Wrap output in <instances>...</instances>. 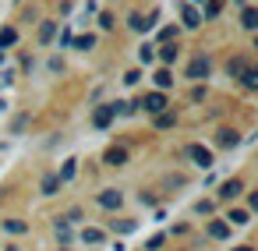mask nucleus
I'll return each instance as SVG.
<instances>
[{
    "label": "nucleus",
    "instance_id": "nucleus-1",
    "mask_svg": "<svg viewBox=\"0 0 258 251\" xmlns=\"http://www.w3.org/2000/svg\"><path fill=\"white\" fill-rule=\"evenodd\" d=\"M187 159L195 163V166H202V170H209L216 159H212V149H205V145H187Z\"/></svg>",
    "mask_w": 258,
    "mask_h": 251
},
{
    "label": "nucleus",
    "instance_id": "nucleus-2",
    "mask_svg": "<svg viewBox=\"0 0 258 251\" xmlns=\"http://www.w3.org/2000/svg\"><path fill=\"white\" fill-rule=\"evenodd\" d=\"M96 202H99L103 209H110V212H113V209H120V205H124V195H120L117 187H103V191L96 195Z\"/></svg>",
    "mask_w": 258,
    "mask_h": 251
},
{
    "label": "nucleus",
    "instance_id": "nucleus-3",
    "mask_svg": "<svg viewBox=\"0 0 258 251\" xmlns=\"http://www.w3.org/2000/svg\"><path fill=\"white\" fill-rule=\"evenodd\" d=\"M142 106H145V113H156V117H159V113H166V106H170V103H166V96H163V92H149V96L142 99Z\"/></svg>",
    "mask_w": 258,
    "mask_h": 251
},
{
    "label": "nucleus",
    "instance_id": "nucleus-4",
    "mask_svg": "<svg viewBox=\"0 0 258 251\" xmlns=\"http://www.w3.org/2000/svg\"><path fill=\"white\" fill-rule=\"evenodd\" d=\"M240 191H244V180H240V177H230V180H223V184H219V198H223V202L237 198Z\"/></svg>",
    "mask_w": 258,
    "mask_h": 251
},
{
    "label": "nucleus",
    "instance_id": "nucleus-5",
    "mask_svg": "<svg viewBox=\"0 0 258 251\" xmlns=\"http://www.w3.org/2000/svg\"><path fill=\"white\" fill-rule=\"evenodd\" d=\"M187 78H195V82L209 78V60H205V57H195V60L187 64Z\"/></svg>",
    "mask_w": 258,
    "mask_h": 251
},
{
    "label": "nucleus",
    "instance_id": "nucleus-6",
    "mask_svg": "<svg viewBox=\"0 0 258 251\" xmlns=\"http://www.w3.org/2000/svg\"><path fill=\"white\" fill-rule=\"evenodd\" d=\"M103 159H106V166H124V163H127V149H120V145H110V149L103 152Z\"/></svg>",
    "mask_w": 258,
    "mask_h": 251
},
{
    "label": "nucleus",
    "instance_id": "nucleus-7",
    "mask_svg": "<svg viewBox=\"0 0 258 251\" xmlns=\"http://www.w3.org/2000/svg\"><path fill=\"white\" fill-rule=\"evenodd\" d=\"M237 142H240V131H233V128H223V131L216 135V145H219V149H233Z\"/></svg>",
    "mask_w": 258,
    "mask_h": 251
},
{
    "label": "nucleus",
    "instance_id": "nucleus-8",
    "mask_svg": "<svg viewBox=\"0 0 258 251\" xmlns=\"http://www.w3.org/2000/svg\"><path fill=\"white\" fill-rule=\"evenodd\" d=\"M113 117H117V113H113V106H99V110L92 113V124H96V128H110V124H113Z\"/></svg>",
    "mask_w": 258,
    "mask_h": 251
},
{
    "label": "nucleus",
    "instance_id": "nucleus-9",
    "mask_svg": "<svg viewBox=\"0 0 258 251\" xmlns=\"http://www.w3.org/2000/svg\"><path fill=\"white\" fill-rule=\"evenodd\" d=\"M209 237H212V240H226V237H230V223H226V219H212V223H209Z\"/></svg>",
    "mask_w": 258,
    "mask_h": 251
},
{
    "label": "nucleus",
    "instance_id": "nucleus-10",
    "mask_svg": "<svg viewBox=\"0 0 258 251\" xmlns=\"http://www.w3.org/2000/svg\"><path fill=\"white\" fill-rule=\"evenodd\" d=\"M247 68H251V64H247L244 57H233V60H226V75H230V78H240Z\"/></svg>",
    "mask_w": 258,
    "mask_h": 251
},
{
    "label": "nucleus",
    "instance_id": "nucleus-11",
    "mask_svg": "<svg viewBox=\"0 0 258 251\" xmlns=\"http://www.w3.org/2000/svg\"><path fill=\"white\" fill-rule=\"evenodd\" d=\"M53 36H57V22H43V25H39V43H43V46H50V43H53Z\"/></svg>",
    "mask_w": 258,
    "mask_h": 251
},
{
    "label": "nucleus",
    "instance_id": "nucleus-12",
    "mask_svg": "<svg viewBox=\"0 0 258 251\" xmlns=\"http://www.w3.org/2000/svg\"><path fill=\"white\" fill-rule=\"evenodd\" d=\"M226 219H230V226H247V223H251V212H247V209H230Z\"/></svg>",
    "mask_w": 258,
    "mask_h": 251
},
{
    "label": "nucleus",
    "instance_id": "nucleus-13",
    "mask_svg": "<svg viewBox=\"0 0 258 251\" xmlns=\"http://www.w3.org/2000/svg\"><path fill=\"white\" fill-rule=\"evenodd\" d=\"M184 25H187V29H198V25H202V15H198V8L184 4Z\"/></svg>",
    "mask_w": 258,
    "mask_h": 251
},
{
    "label": "nucleus",
    "instance_id": "nucleus-14",
    "mask_svg": "<svg viewBox=\"0 0 258 251\" xmlns=\"http://www.w3.org/2000/svg\"><path fill=\"white\" fill-rule=\"evenodd\" d=\"M240 25H244L247 32H254V29H258V11H254V8H244V15H240Z\"/></svg>",
    "mask_w": 258,
    "mask_h": 251
},
{
    "label": "nucleus",
    "instance_id": "nucleus-15",
    "mask_svg": "<svg viewBox=\"0 0 258 251\" xmlns=\"http://www.w3.org/2000/svg\"><path fill=\"white\" fill-rule=\"evenodd\" d=\"M152 22H156V15H149V18L131 15V29H135V32H149V29H152Z\"/></svg>",
    "mask_w": 258,
    "mask_h": 251
},
{
    "label": "nucleus",
    "instance_id": "nucleus-16",
    "mask_svg": "<svg viewBox=\"0 0 258 251\" xmlns=\"http://www.w3.org/2000/svg\"><path fill=\"white\" fill-rule=\"evenodd\" d=\"M103 237H106V233L96 230V226H85V230H82V244H103Z\"/></svg>",
    "mask_w": 258,
    "mask_h": 251
},
{
    "label": "nucleus",
    "instance_id": "nucleus-17",
    "mask_svg": "<svg viewBox=\"0 0 258 251\" xmlns=\"http://www.w3.org/2000/svg\"><path fill=\"white\" fill-rule=\"evenodd\" d=\"M156 85H159V92L170 89V85H173V71H170V68H159V71H156Z\"/></svg>",
    "mask_w": 258,
    "mask_h": 251
},
{
    "label": "nucleus",
    "instance_id": "nucleus-18",
    "mask_svg": "<svg viewBox=\"0 0 258 251\" xmlns=\"http://www.w3.org/2000/svg\"><path fill=\"white\" fill-rule=\"evenodd\" d=\"M75 170H78V159H68V163H64V170L57 173V180H60V184H68V180L75 177Z\"/></svg>",
    "mask_w": 258,
    "mask_h": 251
},
{
    "label": "nucleus",
    "instance_id": "nucleus-19",
    "mask_svg": "<svg viewBox=\"0 0 258 251\" xmlns=\"http://www.w3.org/2000/svg\"><path fill=\"white\" fill-rule=\"evenodd\" d=\"M39 187H43V195H57V187H60V180H57V173H46Z\"/></svg>",
    "mask_w": 258,
    "mask_h": 251
},
{
    "label": "nucleus",
    "instance_id": "nucleus-20",
    "mask_svg": "<svg viewBox=\"0 0 258 251\" xmlns=\"http://www.w3.org/2000/svg\"><path fill=\"white\" fill-rule=\"evenodd\" d=\"M18 43V32L15 29H0V50H8V46H15Z\"/></svg>",
    "mask_w": 258,
    "mask_h": 251
},
{
    "label": "nucleus",
    "instance_id": "nucleus-21",
    "mask_svg": "<svg viewBox=\"0 0 258 251\" xmlns=\"http://www.w3.org/2000/svg\"><path fill=\"white\" fill-rule=\"evenodd\" d=\"M4 230H8V233H25L29 223H25V219H4Z\"/></svg>",
    "mask_w": 258,
    "mask_h": 251
},
{
    "label": "nucleus",
    "instance_id": "nucleus-22",
    "mask_svg": "<svg viewBox=\"0 0 258 251\" xmlns=\"http://www.w3.org/2000/svg\"><path fill=\"white\" fill-rule=\"evenodd\" d=\"M71 43H75V50H82V53H89V50L96 46V39H92V36H78V39H71Z\"/></svg>",
    "mask_w": 258,
    "mask_h": 251
},
{
    "label": "nucleus",
    "instance_id": "nucleus-23",
    "mask_svg": "<svg viewBox=\"0 0 258 251\" xmlns=\"http://www.w3.org/2000/svg\"><path fill=\"white\" fill-rule=\"evenodd\" d=\"M240 82H244V89H258V71H254V68H247V71L240 75Z\"/></svg>",
    "mask_w": 258,
    "mask_h": 251
},
{
    "label": "nucleus",
    "instance_id": "nucleus-24",
    "mask_svg": "<svg viewBox=\"0 0 258 251\" xmlns=\"http://www.w3.org/2000/svg\"><path fill=\"white\" fill-rule=\"evenodd\" d=\"M53 230H57V237H60V240H71V226H68V223H64L60 216L53 219Z\"/></svg>",
    "mask_w": 258,
    "mask_h": 251
},
{
    "label": "nucleus",
    "instance_id": "nucleus-25",
    "mask_svg": "<svg viewBox=\"0 0 258 251\" xmlns=\"http://www.w3.org/2000/svg\"><path fill=\"white\" fill-rule=\"evenodd\" d=\"M159 60H163V64H173V60H177V46H163V50H159Z\"/></svg>",
    "mask_w": 258,
    "mask_h": 251
},
{
    "label": "nucleus",
    "instance_id": "nucleus-26",
    "mask_svg": "<svg viewBox=\"0 0 258 251\" xmlns=\"http://www.w3.org/2000/svg\"><path fill=\"white\" fill-rule=\"evenodd\" d=\"M173 120H177L173 113H159V117H156V128H159V131H166V128H173Z\"/></svg>",
    "mask_w": 258,
    "mask_h": 251
},
{
    "label": "nucleus",
    "instance_id": "nucleus-27",
    "mask_svg": "<svg viewBox=\"0 0 258 251\" xmlns=\"http://www.w3.org/2000/svg\"><path fill=\"white\" fill-rule=\"evenodd\" d=\"M219 8H223V0H209V8H205V18H216V15H219Z\"/></svg>",
    "mask_w": 258,
    "mask_h": 251
},
{
    "label": "nucleus",
    "instance_id": "nucleus-28",
    "mask_svg": "<svg viewBox=\"0 0 258 251\" xmlns=\"http://www.w3.org/2000/svg\"><path fill=\"white\" fill-rule=\"evenodd\" d=\"M152 57H156L152 46H142V50H138V60H142V64H152Z\"/></svg>",
    "mask_w": 258,
    "mask_h": 251
},
{
    "label": "nucleus",
    "instance_id": "nucleus-29",
    "mask_svg": "<svg viewBox=\"0 0 258 251\" xmlns=\"http://www.w3.org/2000/svg\"><path fill=\"white\" fill-rule=\"evenodd\" d=\"M60 219L71 226V223H78V219H82V209H71V212H68V216H60Z\"/></svg>",
    "mask_w": 258,
    "mask_h": 251
},
{
    "label": "nucleus",
    "instance_id": "nucleus-30",
    "mask_svg": "<svg viewBox=\"0 0 258 251\" xmlns=\"http://www.w3.org/2000/svg\"><path fill=\"white\" fill-rule=\"evenodd\" d=\"M99 25H103V29H113V15L103 11V15H99Z\"/></svg>",
    "mask_w": 258,
    "mask_h": 251
},
{
    "label": "nucleus",
    "instance_id": "nucleus-31",
    "mask_svg": "<svg viewBox=\"0 0 258 251\" xmlns=\"http://www.w3.org/2000/svg\"><path fill=\"white\" fill-rule=\"evenodd\" d=\"M163 240H166V237H163V233H156V237L149 240V251H159V247H163Z\"/></svg>",
    "mask_w": 258,
    "mask_h": 251
},
{
    "label": "nucleus",
    "instance_id": "nucleus-32",
    "mask_svg": "<svg viewBox=\"0 0 258 251\" xmlns=\"http://www.w3.org/2000/svg\"><path fill=\"white\" fill-rule=\"evenodd\" d=\"M202 96H205V85H195V89H191V99H195V103H198V99H202Z\"/></svg>",
    "mask_w": 258,
    "mask_h": 251
},
{
    "label": "nucleus",
    "instance_id": "nucleus-33",
    "mask_svg": "<svg viewBox=\"0 0 258 251\" xmlns=\"http://www.w3.org/2000/svg\"><path fill=\"white\" fill-rule=\"evenodd\" d=\"M233 251H254V247H251V244H240V247H233Z\"/></svg>",
    "mask_w": 258,
    "mask_h": 251
},
{
    "label": "nucleus",
    "instance_id": "nucleus-34",
    "mask_svg": "<svg viewBox=\"0 0 258 251\" xmlns=\"http://www.w3.org/2000/svg\"><path fill=\"white\" fill-rule=\"evenodd\" d=\"M237 4H244V8H247V0H237Z\"/></svg>",
    "mask_w": 258,
    "mask_h": 251
},
{
    "label": "nucleus",
    "instance_id": "nucleus-35",
    "mask_svg": "<svg viewBox=\"0 0 258 251\" xmlns=\"http://www.w3.org/2000/svg\"><path fill=\"white\" fill-rule=\"evenodd\" d=\"M187 4H191V8H195V4H198V0H187Z\"/></svg>",
    "mask_w": 258,
    "mask_h": 251
},
{
    "label": "nucleus",
    "instance_id": "nucleus-36",
    "mask_svg": "<svg viewBox=\"0 0 258 251\" xmlns=\"http://www.w3.org/2000/svg\"><path fill=\"white\" fill-rule=\"evenodd\" d=\"M0 60H4V50H0Z\"/></svg>",
    "mask_w": 258,
    "mask_h": 251
}]
</instances>
